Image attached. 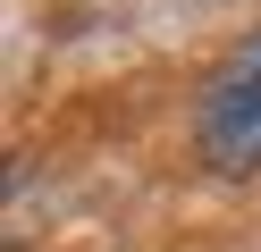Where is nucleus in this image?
<instances>
[{
    "label": "nucleus",
    "mask_w": 261,
    "mask_h": 252,
    "mask_svg": "<svg viewBox=\"0 0 261 252\" xmlns=\"http://www.w3.org/2000/svg\"><path fill=\"white\" fill-rule=\"evenodd\" d=\"M194 143H202L211 177H253L261 168V34H244L219 59V76L194 101Z\"/></svg>",
    "instance_id": "nucleus-1"
}]
</instances>
